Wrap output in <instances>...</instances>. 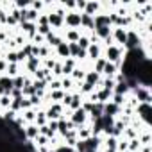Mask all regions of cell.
Returning a JSON list of instances; mask_svg holds the SVG:
<instances>
[{
    "mask_svg": "<svg viewBox=\"0 0 152 152\" xmlns=\"http://www.w3.org/2000/svg\"><path fill=\"white\" fill-rule=\"evenodd\" d=\"M125 54V50H124V47H120V45H109L107 47V50H106V61L107 63H113V64H116L118 66V63L122 61V56Z\"/></svg>",
    "mask_w": 152,
    "mask_h": 152,
    "instance_id": "cell-1",
    "label": "cell"
},
{
    "mask_svg": "<svg viewBox=\"0 0 152 152\" xmlns=\"http://www.w3.org/2000/svg\"><path fill=\"white\" fill-rule=\"evenodd\" d=\"M134 111H136V115L143 120V124L148 127V124H150V115H152V106H150V104H138Z\"/></svg>",
    "mask_w": 152,
    "mask_h": 152,
    "instance_id": "cell-2",
    "label": "cell"
},
{
    "mask_svg": "<svg viewBox=\"0 0 152 152\" xmlns=\"http://www.w3.org/2000/svg\"><path fill=\"white\" fill-rule=\"evenodd\" d=\"M86 120H88V113L83 109V107H79V109H75V111H72V116H70V122L75 125V127H81V125H84L86 124Z\"/></svg>",
    "mask_w": 152,
    "mask_h": 152,
    "instance_id": "cell-3",
    "label": "cell"
},
{
    "mask_svg": "<svg viewBox=\"0 0 152 152\" xmlns=\"http://www.w3.org/2000/svg\"><path fill=\"white\" fill-rule=\"evenodd\" d=\"M134 95H136V99L140 100V104H150V102H152L150 90L145 88V86H136V88H134Z\"/></svg>",
    "mask_w": 152,
    "mask_h": 152,
    "instance_id": "cell-4",
    "label": "cell"
},
{
    "mask_svg": "<svg viewBox=\"0 0 152 152\" xmlns=\"http://www.w3.org/2000/svg\"><path fill=\"white\" fill-rule=\"evenodd\" d=\"M61 115H63V104H59V102L52 104V106L47 109V113H45L47 120H59V118H63Z\"/></svg>",
    "mask_w": 152,
    "mask_h": 152,
    "instance_id": "cell-5",
    "label": "cell"
},
{
    "mask_svg": "<svg viewBox=\"0 0 152 152\" xmlns=\"http://www.w3.org/2000/svg\"><path fill=\"white\" fill-rule=\"evenodd\" d=\"M140 45H141L140 36H138L134 31H129V32H127V39H125V47H127L129 50H134V48H140Z\"/></svg>",
    "mask_w": 152,
    "mask_h": 152,
    "instance_id": "cell-6",
    "label": "cell"
},
{
    "mask_svg": "<svg viewBox=\"0 0 152 152\" xmlns=\"http://www.w3.org/2000/svg\"><path fill=\"white\" fill-rule=\"evenodd\" d=\"M64 22L70 29H77V27H81V15L79 13H68V15H64Z\"/></svg>",
    "mask_w": 152,
    "mask_h": 152,
    "instance_id": "cell-7",
    "label": "cell"
},
{
    "mask_svg": "<svg viewBox=\"0 0 152 152\" xmlns=\"http://www.w3.org/2000/svg\"><path fill=\"white\" fill-rule=\"evenodd\" d=\"M11 90H13V79L7 75H2L0 77V95H9Z\"/></svg>",
    "mask_w": 152,
    "mask_h": 152,
    "instance_id": "cell-8",
    "label": "cell"
},
{
    "mask_svg": "<svg viewBox=\"0 0 152 152\" xmlns=\"http://www.w3.org/2000/svg\"><path fill=\"white\" fill-rule=\"evenodd\" d=\"M64 23V13L63 11H56L52 15H48V25L50 27H61Z\"/></svg>",
    "mask_w": 152,
    "mask_h": 152,
    "instance_id": "cell-9",
    "label": "cell"
},
{
    "mask_svg": "<svg viewBox=\"0 0 152 152\" xmlns=\"http://www.w3.org/2000/svg\"><path fill=\"white\" fill-rule=\"evenodd\" d=\"M120 111H122V107H118V106H115V104H113V102L109 100V102H106V104H104V109H102V115H104V116H111V118H115V116H116V115H118Z\"/></svg>",
    "mask_w": 152,
    "mask_h": 152,
    "instance_id": "cell-10",
    "label": "cell"
},
{
    "mask_svg": "<svg viewBox=\"0 0 152 152\" xmlns=\"http://www.w3.org/2000/svg\"><path fill=\"white\" fill-rule=\"evenodd\" d=\"M23 132H25V138H27V140L34 141V140L39 136V127H38L36 124H29V125L23 129Z\"/></svg>",
    "mask_w": 152,
    "mask_h": 152,
    "instance_id": "cell-11",
    "label": "cell"
},
{
    "mask_svg": "<svg viewBox=\"0 0 152 152\" xmlns=\"http://www.w3.org/2000/svg\"><path fill=\"white\" fill-rule=\"evenodd\" d=\"M84 143H86V148H88V150H99V147H100V143H102V138L91 134L88 140H84Z\"/></svg>",
    "mask_w": 152,
    "mask_h": 152,
    "instance_id": "cell-12",
    "label": "cell"
},
{
    "mask_svg": "<svg viewBox=\"0 0 152 152\" xmlns=\"http://www.w3.org/2000/svg\"><path fill=\"white\" fill-rule=\"evenodd\" d=\"M111 38L116 41V43H120V45H125V39H127V31H124V29H115L113 32H111Z\"/></svg>",
    "mask_w": 152,
    "mask_h": 152,
    "instance_id": "cell-13",
    "label": "cell"
},
{
    "mask_svg": "<svg viewBox=\"0 0 152 152\" xmlns=\"http://www.w3.org/2000/svg\"><path fill=\"white\" fill-rule=\"evenodd\" d=\"M83 83H88V84L95 86V84H99V83H100V75H99L97 72H86L84 81H83Z\"/></svg>",
    "mask_w": 152,
    "mask_h": 152,
    "instance_id": "cell-14",
    "label": "cell"
},
{
    "mask_svg": "<svg viewBox=\"0 0 152 152\" xmlns=\"http://www.w3.org/2000/svg\"><path fill=\"white\" fill-rule=\"evenodd\" d=\"M86 56H88L90 59H93V61H97V59L100 57V47H99L97 43H93V45H90V47H88V50H86Z\"/></svg>",
    "mask_w": 152,
    "mask_h": 152,
    "instance_id": "cell-15",
    "label": "cell"
},
{
    "mask_svg": "<svg viewBox=\"0 0 152 152\" xmlns=\"http://www.w3.org/2000/svg\"><path fill=\"white\" fill-rule=\"evenodd\" d=\"M111 93L113 91H107V90H99V91H95V97H97V102H100V104H106V102H109V99H111Z\"/></svg>",
    "mask_w": 152,
    "mask_h": 152,
    "instance_id": "cell-16",
    "label": "cell"
},
{
    "mask_svg": "<svg viewBox=\"0 0 152 152\" xmlns=\"http://www.w3.org/2000/svg\"><path fill=\"white\" fill-rule=\"evenodd\" d=\"M116 72H118V66L113 64V63H106V66H104V70H102V73L106 75L107 79H113L115 75H116Z\"/></svg>",
    "mask_w": 152,
    "mask_h": 152,
    "instance_id": "cell-17",
    "label": "cell"
},
{
    "mask_svg": "<svg viewBox=\"0 0 152 152\" xmlns=\"http://www.w3.org/2000/svg\"><path fill=\"white\" fill-rule=\"evenodd\" d=\"M93 20H95V27H109L111 25L107 15H95Z\"/></svg>",
    "mask_w": 152,
    "mask_h": 152,
    "instance_id": "cell-18",
    "label": "cell"
},
{
    "mask_svg": "<svg viewBox=\"0 0 152 152\" xmlns=\"http://www.w3.org/2000/svg\"><path fill=\"white\" fill-rule=\"evenodd\" d=\"M81 27H86V29H95V20H93V16H90V15H81Z\"/></svg>",
    "mask_w": 152,
    "mask_h": 152,
    "instance_id": "cell-19",
    "label": "cell"
},
{
    "mask_svg": "<svg viewBox=\"0 0 152 152\" xmlns=\"http://www.w3.org/2000/svg\"><path fill=\"white\" fill-rule=\"evenodd\" d=\"M22 29H23L25 34L31 36V39L36 36V23H32V22H23V23H22Z\"/></svg>",
    "mask_w": 152,
    "mask_h": 152,
    "instance_id": "cell-20",
    "label": "cell"
},
{
    "mask_svg": "<svg viewBox=\"0 0 152 152\" xmlns=\"http://www.w3.org/2000/svg\"><path fill=\"white\" fill-rule=\"evenodd\" d=\"M95 36L99 39H104L106 41L111 36V31H109V27H95Z\"/></svg>",
    "mask_w": 152,
    "mask_h": 152,
    "instance_id": "cell-21",
    "label": "cell"
},
{
    "mask_svg": "<svg viewBox=\"0 0 152 152\" xmlns=\"http://www.w3.org/2000/svg\"><path fill=\"white\" fill-rule=\"evenodd\" d=\"M56 52H57V56H61V57H70V50H68V43L66 41H63V43H59L57 47H56Z\"/></svg>",
    "mask_w": 152,
    "mask_h": 152,
    "instance_id": "cell-22",
    "label": "cell"
},
{
    "mask_svg": "<svg viewBox=\"0 0 152 152\" xmlns=\"http://www.w3.org/2000/svg\"><path fill=\"white\" fill-rule=\"evenodd\" d=\"M81 106H83L81 95H72V99H70V104H68V107H70L72 111H75V109H79Z\"/></svg>",
    "mask_w": 152,
    "mask_h": 152,
    "instance_id": "cell-23",
    "label": "cell"
},
{
    "mask_svg": "<svg viewBox=\"0 0 152 152\" xmlns=\"http://www.w3.org/2000/svg\"><path fill=\"white\" fill-rule=\"evenodd\" d=\"M45 41L50 45V47H57L59 43H63V39L59 38V36H56V34H52V32H48L47 36H45Z\"/></svg>",
    "mask_w": 152,
    "mask_h": 152,
    "instance_id": "cell-24",
    "label": "cell"
},
{
    "mask_svg": "<svg viewBox=\"0 0 152 152\" xmlns=\"http://www.w3.org/2000/svg\"><path fill=\"white\" fill-rule=\"evenodd\" d=\"M38 68H39V57H27V70L34 73Z\"/></svg>",
    "mask_w": 152,
    "mask_h": 152,
    "instance_id": "cell-25",
    "label": "cell"
},
{
    "mask_svg": "<svg viewBox=\"0 0 152 152\" xmlns=\"http://www.w3.org/2000/svg\"><path fill=\"white\" fill-rule=\"evenodd\" d=\"M73 68H75V59L68 57V59L64 61V64H63V73H64V75H70V73L73 72Z\"/></svg>",
    "mask_w": 152,
    "mask_h": 152,
    "instance_id": "cell-26",
    "label": "cell"
},
{
    "mask_svg": "<svg viewBox=\"0 0 152 152\" xmlns=\"http://www.w3.org/2000/svg\"><path fill=\"white\" fill-rule=\"evenodd\" d=\"M129 91V86H127V81H122V83H116V86H115V90H113V93H118V95H124L125 97V93Z\"/></svg>",
    "mask_w": 152,
    "mask_h": 152,
    "instance_id": "cell-27",
    "label": "cell"
},
{
    "mask_svg": "<svg viewBox=\"0 0 152 152\" xmlns=\"http://www.w3.org/2000/svg\"><path fill=\"white\" fill-rule=\"evenodd\" d=\"M79 38H81V32H79L77 29H70V31L66 32V39H68L70 43H77Z\"/></svg>",
    "mask_w": 152,
    "mask_h": 152,
    "instance_id": "cell-28",
    "label": "cell"
},
{
    "mask_svg": "<svg viewBox=\"0 0 152 152\" xmlns=\"http://www.w3.org/2000/svg\"><path fill=\"white\" fill-rule=\"evenodd\" d=\"M99 4L97 2H88L86 4V7H84V15H90V16H95V13L99 11Z\"/></svg>",
    "mask_w": 152,
    "mask_h": 152,
    "instance_id": "cell-29",
    "label": "cell"
},
{
    "mask_svg": "<svg viewBox=\"0 0 152 152\" xmlns=\"http://www.w3.org/2000/svg\"><path fill=\"white\" fill-rule=\"evenodd\" d=\"M91 136V127H79L77 129V138L79 140H88Z\"/></svg>",
    "mask_w": 152,
    "mask_h": 152,
    "instance_id": "cell-30",
    "label": "cell"
},
{
    "mask_svg": "<svg viewBox=\"0 0 152 152\" xmlns=\"http://www.w3.org/2000/svg\"><path fill=\"white\" fill-rule=\"evenodd\" d=\"M70 75H72V81H84L86 72H84V70H81V68H73V72H72Z\"/></svg>",
    "mask_w": 152,
    "mask_h": 152,
    "instance_id": "cell-31",
    "label": "cell"
},
{
    "mask_svg": "<svg viewBox=\"0 0 152 152\" xmlns=\"http://www.w3.org/2000/svg\"><path fill=\"white\" fill-rule=\"evenodd\" d=\"M68 50H70V57H72V59H77V56H79V52H81L83 48H79L77 43H68Z\"/></svg>",
    "mask_w": 152,
    "mask_h": 152,
    "instance_id": "cell-32",
    "label": "cell"
},
{
    "mask_svg": "<svg viewBox=\"0 0 152 152\" xmlns=\"http://www.w3.org/2000/svg\"><path fill=\"white\" fill-rule=\"evenodd\" d=\"M34 120H36V111H34V109H25V113H23V122L34 124Z\"/></svg>",
    "mask_w": 152,
    "mask_h": 152,
    "instance_id": "cell-33",
    "label": "cell"
},
{
    "mask_svg": "<svg viewBox=\"0 0 152 152\" xmlns=\"http://www.w3.org/2000/svg\"><path fill=\"white\" fill-rule=\"evenodd\" d=\"M104 145H106V148H115V150H116L118 138H115V136H107V138L104 140Z\"/></svg>",
    "mask_w": 152,
    "mask_h": 152,
    "instance_id": "cell-34",
    "label": "cell"
},
{
    "mask_svg": "<svg viewBox=\"0 0 152 152\" xmlns=\"http://www.w3.org/2000/svg\"><path fill=\"white\" fill-rule=\"evenodd\" d=\"M23 83H25L23 75H16V77H13V88L15 90H22L23 88Z\"/></svg>",
    "mask_w": 152,
    "mask_h": 152,
    "instance_id": "cell-35",
    "label": "cell"
},
{
    "mask_svg": "<svg viewBox=\"0 0 152 152\" xmlns=\"http://www.w3.org/2000/svg\"><path fill=\"white\" fill-rule=\"evenodd\" d=\"M106 63H107V61H106L104 57H99V59L95 61V70H93V72H97V73L100 75V73H102V70H104V66H106Z\"/></svg>",
    "mask_w": 152,
    "mask_h": 152,
    "instance_id": "cell-36",
    "label": "cell"
},
{
    "mask_svg": "<svg viewBox=\"0 0 152 152\" xmlns=\"http://www.w3.org/2000/svg\"><path fill=\"white\" fill-rule=\"evenodd\" d=\"M7 77H16V75H18V63H15V64H7Z\"/></svg>",
    "mask_w": 152,
    "mask_h": 152,
    "instance_id": "cell-37",
    "label": "cell"
},
{
    "mask_svg": "<svg viewBox=\"0 0 152 152\" xmlns=\"http://www.w3.org/2000/svg\"><path fill=\"white\" fill-rule=\"evenodd\" d=\"M11 97L9 95H0V107H4V109H9V106H11Z\"/></svg>",
    "mask_w": 152,
    "mask_h": 152,
    "instance_id": "cell-38",
    "label": "cell"
},
{
    "mask_svg": "<svg viewBox=\"0 0 152 152\" xmlns=\"http://www.w3.org/2000/svg\"><path fill=\"white\" fill-rule=\"evenodd\" d=\"M34 141H36V145H38V148H41V147H47V145L50 143V140H48L47 136H43V134H39V136H38V138H36Z\"/></svg>",
    "mask_w": 152,
    "mask_h": 152,
    "instance_id": "cell-39",
    "label": "cell"
},
{
    "mask_svg": "<svg viewBox=\"0 0 152 152\" xmlns=\"http://www.w3.org/2000/svg\"><path fill=\"white\" fill-rule=\"evenodd\" d=\"M63 97H64V91H63V90L50 91V99H52L54 102H61V100H63Z\"/></svg>",
    "mask_w": 152,
    "mask_h": 152,
    "instance_id": "cell-40",
    "label": "cell"
},
{
    "mask_svg": "<svg viewBox=\"0 0 152 152\" xmlns=\"http://www.w3.org/2000/svg\"><path fill=\"white\" fill-rule=\"evenodd\" d=\"M111 102H113L115 106L122 107V106L125 104V97H124V95H118V93H115V95H113V100H111Z\"/></svg>",
    "mask_w": 152,
    "mask_h": 152,
    "instance_id": "cell-41",
    "label": "cell"
},
{
    "mask_svg": "<svg viewBox=\"0 0 152 152\" xmlns=\"http://www.w3.org/2000/svg\"><path fill=\"white\" fill-rule=\"evenodd\" d=\"M34 124H36L38 127L47 125V116H45V113H36V120H34Z\"/></svg>",
    "mask_w": 152,
    "mask_h": 152,
    "instance_id": "cell-42",
    "label": "cell"
},
{
    "mask_svg": "<svg viewBox=\"0 0 152 152\" xmlns=\"http://www.w3.org/2000/svg\"><path fill=\"white\" fill-rule=\"evenodd\" d=\"M77 45H79V48H83V50H88V47H90L91 43H90V39H88L86 36H81V38H79V41H77Z\"/></svg>",
    "mask_w": 152,
    "mask_h": 152,
    "instance_id": "cell-43",
    "label": "cell"
},
{
    "mask_svg": "<svg viewBox=\"0 0 152 152\" xmlns=\"http://www.w3.org/2000/svg\"><path fill=\"white\" fill-rule=\"evenodd\" d=\"M75 152H86L88 148H86V143H84V140H77V143H75Z\"/></svg>",
    "mask_w": 152,
    "mask_h": 152,
    "instance_id": "cell-44",
    "label": "cell"
},
{
    "mask_svg": "<svg viewBox=\"0 0 152 152\" xmlns=\"http://www.w3.org/2000/svg\"><path fill=\"white\" fill-rule=\"evenodd\" d=\"M93 88H95V86H91V84H88V83H83V86H81V93L90 95V93H93Z\"/></svg>",
    "mask_w": 152,
    "mask_h": 152,
    "instance_id": "cell-45",
    "label": "cell"
},
{
    "mask_svg": "<svg viewBox=\"0 0 152 152\" xmlns=\"http://www.w3.org/2000/svg\"><path fill=\"white\" fill-rule=\"evenodd\" d=\"M52 152H75V148H73V147H68V145H59V147H56Z\"/></svg>",
    "mask_w": 152,
    "mask_h": 152,
    "instance_id": "cell-46",
    "label": "cell"
},
{
    "mask_svg": "<svg viewBox=\"0 0 152 152\" xmlns=\"http://www.w3.org/2000/svg\"><path fill=\"white\" fill-rule=\"evenodd\" d=\"M72 84H73L72 77H66V79H63V81H61V90H70V88H72Z\"/></svg>",
    "mask_w": 152,
    "mask_h": 152,
    "instance_id": "cell-47",
    "label": "cell"
},
{
    "mask_svg": "<svg viewBox=\"0 0 152 152\" xmlns=\"http://www.w3.org/2000/svg\"><path fill=\"white\" fill-rule=\"evenodd\" d=\"M38 27H43V25H48V15H39L38 16Z\"/></svg>",
    "mask_w": 152,
    "mask_h": 152,
    "instance_id": "cell-48",
    "label": "cell"
},
{
    "mask_svg": "<svg viewBox=\"0 0 152 152\" xmlns=\"http://www.w3.org/2000/svg\"><path fill=\"white\" fill-rule=\"evenodd\" d=\"M48 88H50V91L61 90V81H50V83H48Z\"/></svg>",
    "mask_w": 152,
    "mask_h": 152,
    "instance_id": "cell-49",
    "label": "cell"
},
{
    "mask_svg": "<svg viewBox=\"0 0 152 152\" xmlns=\"http://www.w3.org/2000/svg\"><path fill=\"white\" fill-rule=\"evenodd\" d=\"M138 140H140L141 145H150V134L148 132H145L143 136H138Z\"/></svg>",
    "mask_w": 152,
    "mask_h": 152,
    "instance_id": "cell-50",
    "label": "cell"
},
{
    "mask_svg": "<svg viewBox=\"0 0 152 152\" xmlns=\"http://www.w3.org/2000/svg\"><path fill=\"white\" fill-rule=\"evenodd\" d=\"M48 56V47H39V54L38 57H47Z\"/></svg>",
    "mask_w": 152,
    "mask_h": 152,
    "instance_id": "cell-51",
    "label": "cell"
},
{
    "mask_svg": "<svg viewBox=\"0 0 152 152\" xmlns=\"http://www.w3.org/2000/svg\"><path fill=\"white\" fill-rule=\"evenodd\" d=\"M52 70H54V73H56V75H61V73H63V64H59V63H56Z\"/></svg>",
    "mask_w": 152,
    "mask_h": 152,
    "instance_id": "cell-52",
    "label": "cell"
},
{
    "mask_svg": "<svg viewBox=\"0 0 152 152\" xmlns=\"http://www.w3.org/2000/svg\"><path fill=\"white\" fill-rule=\"evenodd\" d=\"M7 70V63H6V59H0V72H6Z\"/></svg>",
    "mask_w": 152,
    "mask_h": 152,
    "instance_id": "cell-53",
    "label": "cell"
},
{
    "mask_svg": "<svg viewBox=\"0 0 152 152\" xmlns=\"http://www.w3.org/2000/svg\"><path fill=\"white\" fill-rule=\"evenodd\" d=\"M75 6H77L79 9H84V7H86V2H77V4H75Z\"/></svg>",
    "mask_w": 152,
    "mask_h": 152,
    "instance_id": "cell-54",
    "label": "cell"
},
{
    "mask_svg": "<svg viewBox=\"0 0 152 152\" xmlns=\"http://www.w3.org/2000/svg\"><path fill=\"white\" fill-rule=\"evenodd\" d=\"M16 6H18V7H25V6H27V2H18Z\"/></svg>",
    "mask_w": 152,
    "mask_h": 152,
    "instance_id": "cell-55",
    "label": "cell"
},
{
    "mask_svg": "<svg viewBox=\"0 0 152 152\" xmlns=\"http://www.w3.org/2000/svg\"><path fill=\"white\" fill-rule=\"evenodd\" d=\"M106 152H118V150H115V148H106Z\"/></svg>",
    "mask_w": 152,
    "mask_h": 152,
    "instance_id": "cell-56",
    "label": "cell"
},
{
    "mask_svg": "<svg viewBox=\"0 0 152 152\" xmlns=\"http://www.w3.org/2000/svg\"><path fill=\"white\" fill-rule=\"evenodd\" d=\"M86 152H99V150H86Z\"/></svg>",
    "mask_w": 152,
    "mask_h": 152,
    "instance_id": "cell-57",
    "label": "cell"
},
{
    "mask_svg": "<svg viewBox=\"0 0 152 152\" xmlns=\"http://www.w3.org/2000/svg\"><path fill=\"white\" fill-rule=\"evenodd\" d=\"M124 152H129V150H124Z\"/></svg>",
    "mask_w": 152,
    "mask_h": 152,
    "instance_id": "cell-58",
    "label": "cell"
}]
</instances>
